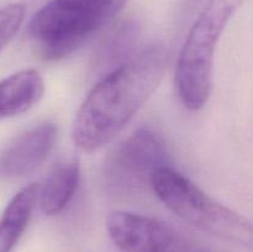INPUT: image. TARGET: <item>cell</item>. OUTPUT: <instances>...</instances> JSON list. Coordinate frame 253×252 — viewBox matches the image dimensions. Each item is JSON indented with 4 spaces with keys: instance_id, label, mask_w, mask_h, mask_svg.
Segmentation results:
<instances>
[{
    "instance_id": "1",
    "label": "cell",
    "mask_w": 253,
    "mask_h": 252,
    "mask_svg": "<svg viewBox=\"0 0 253 252\" xmlns=\"http://www.w3.org/2000/svg\"><path fill=\"white\" fill-rule=\"evenodd\" d=\"M168 53L152 44L105 74L77 111L72 140L83 152L110 143L147 103L167 68Z\"/></svg>"
},
{
    "instance_id": "2",
    "label": "cell",
    "mask_w": 253,
    "mask_h": 252,
    "mask_svg": "<svg viewBox=\"0 0 253 252\" xmlns=\"http://www.w3.org/2000/svg\"><path fill=\"white\" fill-rule=\"evenodd\" d=\"M127 1L49 0L30 21L32 46L46 61L64 58L116 17Z\"/></svg>"
},
{
    "instance_id": "3",
    "label": "cell",
    "mask_w": 253,
    "mask_h": 252,
    "mask_svg": "<svg viewBox=\"0 0 253 252\" xmlns=\"http://www.w3.org/2000/svg\"><path fill=\"white\" fill-rule=\"evenodd\" d=\"M245 0H207L180 48L175 86L185 109L200 110L211 93L216 46L227 24Z\"/></svg>"
},
{
    "instance_id": "4",
    "label": "cell",
    "mask_w": 253,
    "mask_h": 252,
    "mask_svg": "<svg viewBox=\"0 0 253 252\" xmlns=\"http://www.w3.org/2000/svg\"><path fill=\"white\" fill-rule=\"evenodd\" d=\"M148 187L162 204L187 224L219 239L252 247V222L246 216L212 199L169 166L156 170Z\"/></svg>"
},
{
    "instance_id": "5",
    "label": "cell",
    "mask_w": 253,
    "mask_h": 252,
    "mask_svg": "<svg viewBox=\"0 0 253 252\" xmlns=\"http://www.w3.org/2000/svg\"><path fill=\"white\" fill-rule=\"evenodd\" d=\"M163 138L151 128H140L114 148L104 162L103 179L114 195H132L150 184L153 173L169 166Z\"/></svg>"
},
{
    "instance_id": "6",
    "label": "cell",
    "mask_w": 253,
    "mask_h": 252,
    "mask_svg": "<svg viewBox=\"0 0 253 252\" xmlns=\"http://www.w3.org/2000/svg\"><path fill=\"white\" fill-rule=\"evenodd\" d=\"M106 230L123 252H177L182 235L161 220L130 211L109 215Z\"/></svg>"
},
{
    "instance_id": "7",
    "label": "cell",
    "mask_w": 253,
    "mask_h": 252,
    "mask_svg": "<svg viewBox=\"0 0 253 252\" xmlns=\"http://www.w3.org/2000/svg\"><path fill=\"white\" fill-rule=\"evenodd\" d=\"M57 132L54 124L43 123L14 138L0 155V178L14 179L36 170L51 153Z\"/></svg>"
},
{
    "instance_id": "8",
    "label": "cell",
    "mask_w": 253,
    "mask_h": 252,
    "mask_svg": "<svg viewBox=\"0 0 253 252\" xmlns=\"http://www.w3.org/2000/svg\"><path fill=\"white\" fill-rule=\"evenodd\" d=\"M43 93V78L36 69H22L0 81V121L29 111Z\"/></svg>"
},
{
    "instance_id": "9",
    "label": "cell",
    "mask_w": 253,
    "mask_h": 252,
    "mask_svg": "<svg viewBox=\"0 0 253 252\" xmlns=\"http://www.w3.org/2000/svg\"><path fill=\"white\" fill-rule=\"evenodd\" d=\"M81 180V163L71 158L57 165L46 182L39 188L37 203L44 215L54 216L63 211L78 189Z\"/></svg>"
},
{
    "instance_id": "10",
    "label": "cell",
    "mask_w": 253,
    "mask_h": 252,
    "mask_svg": "<svg viewBox=\"0 0 253 252\" xmlns=\"http://www.w3.org/2000/svg\"><path fill=\"white\" fill-rule=\"evenodd\" d=\"M39 185L30 184L14 195L0 220V252H11L29 225L37 204Z\"/></svg>"
},
{
    "instance_id": "11",
    "label": "cell",
    "mask_w": 253,
    "mask_h": 252,
    "mask_svg": "<svg viewBox=\"0 0 253 252\" xmlns=\"http://www.w3.org/2000/svg\"><path fill=\"white\" fill-rule=\"evenodd\" d=\"M140 37V26L133 20H125L108 32L94 53V68L110 72L130 57Z\"/></svg>"
},
{
    "instance_id": "12",
    "label": "cell",
    "mask_w": 253,
    "mask_h": 252,
    "mask_svg": "<svg viewBox=\"0 0 253 252\" xmlns=\"http://www.w3.org/2000/svg\"><path fill=\"white\" fill-rule=\"evenodd\" d=\"M26 6L12 2L0 7V51L15 37L24 22Z\"/></svg>"
},
{
    "instance_id": "13",
    "label": "cell",
    "mask_w": 253,
    "mask_h": 252,
    "mask_svg": "<svg viewBox=\"0 0 253 252\" xmlns=\"http://www.w3.org/2000/svg\"><path fill=\"white\" fill-rule=\"evenodd\" d=\"M205 1H207V0H185L184 11L185 12L197 11V10L202 6L203 2H205Z\"/></svg>"
}]
</instances>
